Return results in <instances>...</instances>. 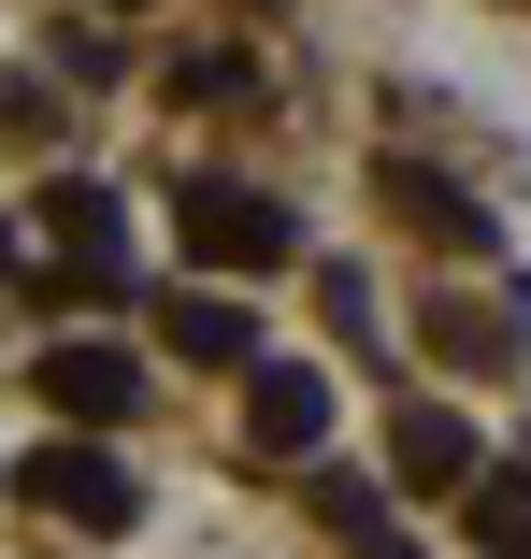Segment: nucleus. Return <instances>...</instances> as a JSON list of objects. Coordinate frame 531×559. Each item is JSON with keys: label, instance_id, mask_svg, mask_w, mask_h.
<instances>
[{"label": "nucleus", "instance_id": "nucleus-7", "mask_svg": "<svg viewBox=\"0 0 531 559\" xmlns=\"http://www.w3.org/2000/svg\"><path fill=\"white\" fill-rule=\"evenodd\" d=\"M374 187H388V215H416V230H432V245H460V259H488V201H474L460 173H432V158H388Z\"/></svg>", "mask_w": 531, "mask_h": 559}, {"label": "nucleus", "instance_id": "nucleus-8", "mask_svg": "<svg viewBox=\"0 0 531 559\" xmlns=\"http://www.w3.org/2000/svg\"><path fill=\"white\" fill-rule=\"evenodd\" d=\"M158 330H173V359H216V373H245V359H259V316H245L231 287H173V301H158Z\"/></svg>", "mask_w": 531, "mask_h": 559}, {"label": "nucleus", "instance_id": "nucleus-16", "mask_svg": "<svg viewBox=\"0 0 531 559\" xmlns=\"http://www.w3.org/2000/svg\"><path fill=\"white\" fill-rule=\"evenodd\" d=\"M0 259H15V230H0Z\"/></svg>", "mask_w": 531, "mask_h": 559}, {"label": "nucleus", "instance_id": "nucleus-9", "mask_svg": "<svg viewBox=\"0 0 531 559\" xmlns=\"http://www.w3.org/2000/svg\"><path fill=\"white\" fill-rule=\"evenodd\" d=\"M460 502H474V545H488V559H531V474H488V460H474Z\"/></svg>", "mask_w": 531, "mask_h": 559}, {"label": "nucleus", "instance_id": "nucleus-4", "mask_svg": "<svg viewBox=\"0 0 531 559\" xmlns=\"http://www.w3.org/2000/svg\"><path fill=\"white\" fill-rule=\"evenodd\" d=\"M245 444L259 460H331V373L316 359H245Z\"/></svg>", "mask_w": 531, "mask_h": 559}, {"label": "nucleus", "instance_id": "nucleus-1", "mask_svg": "<svg viewBox=\"0 0 531 559\" xmlns=\"http://www.w3.org/2000/svg\"><path fill=\"white\" fill-rule=\"evenodd\" d=\"M173 245H187L201 273H287V259H302V215L259 201V187H231V173H187V187H173Z\"/></svg>", "mask_w": 531, "mask_h": 559}, {"label": "nucleus", "instance_id": "nucleus-12", "mask_svg": "<svg viewBox=\"0 0 531 559\" xmlns=\"http://www.w3.org/2000/svg\"><path fill=\"white\" fill-rule=\"evenodd\" d=\"M316 301H331L345 345H374V273H345V259H331V273H316Z\"/></svg>", "mask_w": 531, "mask_h": 559}, {"label": "nucleus", "instance_id": "nucleus-3", "mask_svg": "<svg viewBox=\"0 0 531 559\" xmlns=\"http://www.w3.org/2000/svg\"><path fill=\"white\" fill-rule=\"evenodd\" d=\"M30 215H44V245H58V273H72L86 301H116V287H130V230H116V187L58 173V187H44Z\"/></svg>", "mask_w": 531, "mask_h": 559}, {"label": "nucleus", "instance_id": "nucleus-2", "mask_svg": "<svg viewBox=\"0 0 531 559\" xmlns=\"http://www.w3.org/2000/svg\"><path fill=\"white\" fill-rule=\"evenodd\" d=\"M15 488H30L44 516H72V531H130V516H144V474H130V460H116V444H101V430L44 444V460H30Z\"/></svg>", "mask_w": 531, "mask_h": 559}, {"label": "nucleus", "instance_id": "nucleus-6", "mask_svg": "<svg viewBox=\"0 0 531 559\" xmlns=\"http://www.w3.org/2000/svg\"><path fill=\"white\" fill-rule=\"evenodd\" d=\"M30 388H44L58 416H86V430H116V416L144 402V359H130V345H44Z\"/></svg>", "mask_w": 531, "mask_h": 559}, {"label": "nucleus", "instance_id": "nucleus-10", "mask_svg": "<svg viewBox=\"0 0 531 559\" xmlns=\"http://www.w3.org/2000/svg\"><path fill=\"white\" fill-rule=\"evenodd\" d=\"M432 330H446V359H474V373H488V359H517V330H503V316H474V301H446Z\"/></svg>", "mask_w": 531, "mask_h": 559}, {"label": "nucleus", "instance_id": "nucleus-15", "mask_svg": "<svg viewBox=\"0 0 531 559\" xmlns=\"http://www.w3.org/2000/svg\"><path fill=\"white\" fill-rule=\"evenodd\" d=\"M101 15H158V0H101Z\"/></svg>", "mask_w": 531, "mask_h": 559}, {"label": "nucleus", "instance_id": "nucleus-13", "mask_svg": "<svg viewBox=\"0 0 531 559\" xmlns=\"http://www.w3.org/2000/svg\"><path fill=\"white\" fill-rule=\"evenodd\" d=\"M302 474H316V516H345V531H374V488H359V474H331V460H302Z\"/></svg>", "mask_w": 531, "mask_h": 559}, {"label": "nucleus", "instance_id": "nucleus-11", "mask_svg": "<svg viewBox=\"0 0 531 559\" xmlns=\"http://www.w3.org/2000/svg\"><path fill=\"white\" fill-rule=\"evenodd\" d=\"M173 100H259V58H231V44H216V58H187Z\"/></svg>", "mask_w": 531, "mask_h": 559}, {"label": "nucleus", "instance_id": "nucleus-17", "mask_svg": "<svg viewBox=\"0 0 531 559\" xmlns=\"http://www.w3.org/2000/svg\"><path fill=\"white\" fill-rule=\"evenodd\" d=\"M245 15H273V0H245Z\"/></svg>", "mask_w": 531, "mask_h": 559}, {"label": "nucleus", "instance_id": "nucleus-14", "mask_svg": "<svg viewBox=\"0 0 531 559\" xmlns=\"http://www.w3.org/2000/svg\"><path fill=\"white\" fill-rule=\"evenodd\" d=\"M359 559H416V545H388V531H374V545H359Z\"/></svg>", "mask_w": 531, "mask_h": 559}, {"label": "nucleus", "instance_id": "nucleus-5", "mask_svg": "<svg viewBox=\"0 0 531 559\" xmlns=\"http://www.w3.org/2000/svg\"><path fill=\"white\" fill-rule=\"evenodd\" d=\"M474 460H488V444H474V416H460V402H402V416H388V474H402L416 502L474 488Z\"/></svg>", "mask_w": 531, "mask_h": 559}]
</instances>
